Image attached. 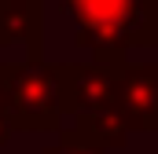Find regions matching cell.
I'll return each instance as SVG.
<instances>
[{"label": "cell", "instance_id": "obj_1", "mask_svg": "<svg viewBox=\"0 0 158 154\" xmlns=\"http://www.w3.org/2000/svg\"><path fill=\"white\" fill-rule=\"evenodd\" d=\"M63 66V117H70L66 132L99 143L103 151H118L129 143V128L121 125L114 74L118 63H59Z\"/></svg>", "mask_w": 158, "mask_h": 154}, {"label": "cell", "instance_id": "obj_2", "mask_svg": "<svg viewBox=\"0 0 158 154\" xmlns=\"http://www.w3.org/2000/svg\"><path fill=\"white\" fill-rule=\"evenodd\" d=\"M74 18V44L88 48L103 63H121L125 48H143L147 0H63Z\"/></svg>", "mask_w": 158, "mask_h": 154}, {"label": "cell", "instance_id": "obj_3", "mask_svg": "<svg viewBox=\"0 0 158 154\" xmlns=\"http://www.w3.org/2000/svg\"><path fill=\"white\" fill-rule=\"evenodd\" d=\"M11 132H59L63 128V66L26 59L7 74Z\"/></svg>", "mask_w": 158, "mask_h": 154}, {"label": "cell", "instance_id": "obj_4", "mask_svg": "<svg viewBox=\"0 0 158 154\" xmlns=\"http://www.w3.org/2000/svg\"><path fill=\"white\" fill-rule=\"evenodd\" d=\"M121 125L132 132L158 136V63H129L121 59L114 74Z\"/></svg>", "mask_w": 158, "mask_h": 154}, {"label": "cell", "instance_id": "obj_5", "mask_svg": "<svg viewBox=\"0 0 158 154\" xmlns=\"http://www.w3.org/2000/svg\"><path fill=\"white\" fill-rule=\"evenodd\" d=\"M22 44L26 59H40L44 0H0V48Z\"/></svg>", "mask_w": 158, "mask_h": 154}, {"label": "cell", "instance_id": "obj_6", "mask_svg": "<svg viewBox=\"0 0 158 154\" xmlns=\"http://www.w3.org/2000/svg\"><path fill=\"white\" fill-rule=\"evenodd\" d=\"M63 136H59V143H52V147H44V154H107L99 143H92V140H81L74 132H66V128H59Z\"/></svg>", "mask_w": 158, "mask_h": 154}, {"label": "cell", "instance_id": "obj_7", "mask_svg": "<svg viewBox=\"0 0 158 154\" xmlns=\"http://www.w3.org/2000/svg\"><path fill=\"white\" fill-rule=\"evenodd\" d=\"M11 63H0V147L11 140V88H7Z\"/></svg>", "mask_w": 158, "mask_h": 154}, {"label": "cell", "instance_id": "obj_8", "mask_svg": "<svg viewBox=\"0 0 158 154\" xmlns=\"http://www.w3.org/2000/svg\"><path fill=\"white\" fill-rule=\"evenodd\" d=\"M143 48H158V0H147V18H143Z\"/></svg>", "mask_w": 158, "mask_h": 154}]
</instances>
